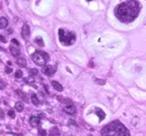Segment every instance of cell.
<instances>
[{
	"mask_svg": "<svg viewBox=\"0 0 146 136\" xmlns=\"http://www.w3.org/2000/svg\"><path fill=\"white\" fill-rule=\"evenodd\" d=\"M142 9L141 3L137 0H127L123 3H119L115 8V16L123 23H129L137 18Z\"/></svg>",
	"mask_w": 146,
	"mask_h": 136,
	"instance_id": "obj_1",
	"label": "cell"
},
{
	"mask_svg": "<svg viewBox=\"0 0 146 136\" xmlns=\"http://www.w3.org/2000/svg\"><path fill=\"white\" fill-rule=\"evenodd\" d=\"M101 135H108V136H129V132L119 121H114L106 125L102 131Z\"/></svg>",
	"mask_w": 146,
	"mask_h": 136,
	"instance_id": "obj_2",
	"label": "cell"
},
{
	"mask_svg": "<svg viewBox=\"0 0 146 136\" xmlns=\"http://www.w3.org/2000/svg\"><path fill=\"white\" fill-rule=\"evenodd\" d=\"M59 40L63 46H71L75 42L77 36L73 31L66 32L64 29H59Z\"/></svg>",
	"mask_w": 146,
	"mask_h": 136,
	"instance_id": "obj_3",
	"label": "cell"
},
{
	"mask_svg": "<svg viewBox=\"0 0 146 136\" xmlns=\"http://www.w3.org/2000/svg\"><path fill=\"white\" fill-rule=\"evenodd\" d=\"M32 59L34 63L38 66H45V64L48 62L50 56L47 55L45 52H35L32 55Z\"/></svg>",
	"mask_w": 146,
	"mask_h": 136,
	"instance_id": "obj_4",
	"label": "cell"
},
{
	"mask_svg": "<svg viewBox=\"0 0 146 136\" xmlns=\"http://www.w3.org/2000/svg\"><path fill=\"white\" fill-rule=\"evenodd\" d=\"M22 36L25 40H28L29 39V36H30V31H29V27L28 25H24L23 28H22Z\"/></svg>",
	"mask_w": 146,
	"mask_h": 136,
	"instance_id": "obj_5",
	"label": "cell"
},
{
	"mask_svg": "<svg viewBox=\"0 0 146 136\" xmlns=\"http://www.w3.org/2000/svg\"><path fill=\"white\" fill-rule=\"evenodd\" d=\"M42 70L44 74L47 75V76H52V75L55 73V67L54 66H44Z\"/></svg>",
	"mask_w": 146,
	"mask_h": 136,
	"instance_id": "obj_6",
	"label": "cell"
},
{
	"mask_svg": "<svg viewBox=\"0 0 146 136\" xmlns=\"http://www.w3.org/2000/svg\"><path fill=\"white\" fill-rule=\"evenodd\" d=\"M29 123H30V125H32L33 127H37L39 125V123H40V117L39 116H30V118H29Z\"/></svg>",
	"mask_w": 146,
	"mask_h": 136,
	"instance_id": "obj_7",
	"label": "cell"
},
{
	"mask_svg": "<svg viewBox=\"0 0 146 136\" xmlns=\"http://www.w3.org/2000/svg\"><path fill=\"white\" fill-rule=\"evenodd\" d=\"M64 112L67 114H70V115H74L77 112V108L73 104H70V105H66V106L64 107Z\"/></svg>",
	"mask_w": 146,
	"mask_h": 136,
	"instance_id": "obj_8",
	"label": "cell"
},
{
	"mask_svg": "<svg viewBox=\"0 0 146 136\" xmlns=\"http://www.w3.org/2000/svg\"><path fill=\"white\" fill-rule=\"evenodd\" d=\"M10 50H11V54L15 57H19L20 55V52H19V48H18V46H13V44H12V46L10 47Z\"/></svg>",
	"mask_w": 146,
	"mask_h": 136,
	"instance_id": "obj_9",
	"label": "cell"
},
{
	"mask_svg": "<svg viewBox=\"0 0 146 136\" xmlns=\"http://www.w3.org/2000/svg\"><path fill=\"white\" fill-rule=\"evenodd\" d=\"M52 86L54 87V89H56V90H59V91H62V90H63L62 85L59 84V83H57V81H55V80L52 81Z\"/></svg>",
	"mask_w": 146,
	"mask_h": 136,
	"instance_id": "obj_10",
	"label": "cell"
},
{
	"mask_svg": "<svg viewBox=\"0 0 146 136\" xmlns=\"http://www.w3.org/2000/svg\"><path fill=\"white\" fill-rule=\"evenodd\" d=\"M94 113H96L98 116L100 117V121H102L103 118H105V116H106V115H105V113L100 109V108H96V109H94Z\"/></svg>",
	"mask_w": 146,
	"mask_h": 136,
	"instance_id": "obj_11",
	"label": "cell"
},
{
	"mask_svg": "<svg viewBox=\"0 0 146 136\" xmlns=\"http://www.w3.org/2000/svg\"><path fill=\"white\" fill-rule=\"evenodd\" d=\"M16 63L18 64L19 66H26V62H25V58H22V57H17V60Z\"/></svg>",
	"mask_w": 146,
	"mask_h": 136,
	"instance_id": "obj_12",
	"label": "cell"
},
{
	"mask_svg": "<svg viewBox=\"0 0 146 136\" xmlns=\"http://www.w3.org/2000/svg\"><path fill=\"white\" fill-rule=\"evenodd\" d=\"M15 108H16L17 112H23V110H24V104L20 103V101H18V103H16Z\"/></svg>",
	"mask_w": 146,
	"mask_h": 136,
	"instance_id": "obj_13",
	"label": "cell"
},
{
	"mask_svg": "<svg viewBox=\"0 0 146 136\" xmlns=\"http://www.w3.org/2000/svg\"><path fill=\"white\" fill-rule=\"evenodd\" d=\"M32 101H33V104L35 105V106H38L39 100H38V98H37V95H35V94L32 95Z\"/></svg>",
	"mask_w": 146,
	"mask_h": 136,
	"instance_id": "obj_14",
	"label": "cell"
},
{
	"mask_svg": "<svg viewBox=\"0 0 146 136\" xmlns=\"http://www.w3.org/2000/svg\"><path fill=\"white\" fill-rule=\"evenodd\" d=\"M0 20H1V29L6 28V27L8 26V20H7L5 17H1V18H0Z\"/></svg>",
	"mask_w": 146,
	"mask_h": 136,
	"instance_id": "obj_15",
	"label": "cell"
},
{
	"mask_svg": "<svg viewBox=\"0 0 146 136\" xmlns=\"http://www.w3.org/2000/svg\"><path fill=\"white\" fill-rule=\"evenodd\" d=\"M35 42L37 44V45H38V46H44V42H43V39L42 38H40V37H36V38H35Z\"/></svg>",
	"mask_w": 146,
	"mask_h": 136,
	"instance_id": "obj_16",
	"label": "cell"
},
{
	"mask_svg": "<svg viewBox=\"0 0 146 136\" xmlns=\"http://www.w3.org/2000/svg\"><path fill=\"white\" fill-rule=\"evenodd\" d=\"M22 76H23L22 70H17L16 73H15V77H16V78H22Z\"/></svg>",
	"mask_w": 146,
	"mask_h": 136,
	"instance_id": "obj_17",
	"label": "cell"
},
{
	"mask_svg": "<svg viewBox=\"0 0 146 136\" xmlns=\"http://www.w3.org/2000/svg\"><path fill=\"white\" fill-rule=\"evenodd\" d=\"M94 81H96L97 84H99V85H105V84H106V80H102V79H98V78H96V79H94Z\"/></svg>",
	"mask_w": 146,
	"mask_h": 136,
	"instance_id": "obj_18",
	"label": "cell"
},
{
	"mask_svg": "<svg viewBox=\"0 0 146 136\" xmlns=\"http://www.w3.org/2000/svg\"><path fill=\"white\" fill-rule=\"evenodd\" d=\"M8 115H9L10 118H15V116H16V115H15V112H13V110H9V112H8Z\"/></svg>",
	"mask_w": 146,
	"mask_h": 136,
	"instance_id": "obj_19",
	"label": "cell"
},
{
	"mask_svg": "<svg viewBox=\"0 0 146 136\" xmlns=\"http://www.w3.org/2000/svg\"><path fill=\"white\" fill-rule=\"evenodd\" d=\"M52 135H60V133L57 132V128H53V133H51Z\"/></svg>",
	"mask_w": 146,
	"mask_h": 136,
	"instance_id": "obj_20",
	"label": "cell"
},
{
	"mask_svg": "<svg viewBox=\"0 0 146 136\" xmlns=\"http://www.w3.org/2000/svg\"><path fill=\"white\" fill-rule=\"evenodd\" d=\"M11 42L13 44V45H16V46H19V42H18V40H17V39H12Z\"/></svg>",
	"mask_w": 146,
	"mask_h": 136,
	"instance_id": "obj_21",
	"label": "cell"
},
{
	"mask_svg": "<svg viewBox=\"0 0 146 136\" xmlns=\"http://www.w3.org/2000/svg\"><path fill=\"white\" fill-rule=\"evenodd\" d=\"M6 71L8 74H10V73H11V68H10V67H6Z\"/></svg>",
	"mask_w": 146,
	"mask_h": 136,
	"instance_id": "obj_22",
	"label": "cell"
},
{
	"mask_svg": "<svg viewBox=\"0 0 146 136\" xmlns=\"http://www.w3.org/2000/svg\"><path fill=\"white\" fill-rule=\"evenodd\" d=\"M39 135H46V133L44 131H42V130H39V133H38Z\"/></svg>",
	"mask_w": 146,
	"mask_h": 136,
	"instance_id": "obj_23",
	"label": "cell"
},
{
	"mask_svg": "<svg viewBox=\"0 0 146 136\" xmlns=\"http://www.w3.org/2000/svg\"><path fill=\"white\" fill-rule=\"evenodd\" d=\"M5 88V84H3V81H1V89H3Z\"/></svg>",
	"mask_w": 146,
	"mask_h": 136,
	"instance_id": "obj_24",
	"label": "cell"
},
{
	"mask_svg": "<svg viewBox=\"0 0 146 136\" xmlns=\"http://www.w3.org/2000/svg\"><path fill=\"white\" fill-rule=\"evenodd\" d=\"M87 1H91V0H87Z\"/></svg>",
	"mask_w": 146,
	"mask_h": 136,
	"instance_id": "obj_25",
	"label": "cell"
}]
</instances>
